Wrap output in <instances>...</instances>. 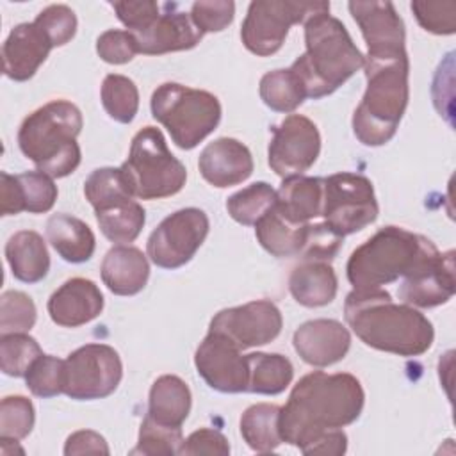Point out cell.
Segmentation results:
<instances>
[{
	"instance_id": "cell-23",
	"label": "cell",
	"mask_w": 456,
	"mask_h": 456,
	"mask_svg": "<svg viewBox=\"0 0 456 456\" xmlns=\"http://www.w3.org/2000/svg\"><path fill=\"white\" fill-rule=\"evenodd\" d=\"M102 281L116 296H134L141 292L150 278L146 255L134 246H114L102 262Z\"/></svg>"
},
{
	"instance_id": "cell-31",
	"label": "cell",
	"mask_w": 456,
	"mask_h": 456,
	"mask_svg": "<svg viewBox=\"0 0 456 456\" xmlns=\"http://www.w3.org/2000/svg\"><path fill=\"white\" fill-rule=\"evenodd\" d=\"M248 362V392L276 395L281 394L294 378L290 360L278 353H249Z\"/></svg>"
},
{
	"instance_id": "cell-37",
	"label": "cell",
	"mask_w": 456,
	"mask_h": 456,
	"mask_svg": "<svg viewBox=\"0 0 456 456\" xmlns=\"http://www.w3.org/2000/svg\"><path fill=\"white\" fill-rule=\"evenodd\" d=\"M183 442L182 428H169L155 422L150 415L144 417L137 445L132 454H144V456H173L178 454L180 445Z\"/></svg>"
},
{
	"instance_id": "cell-20",
	"label": "cell",
	"mask_w": 456,
	"mask_h": 456,
	"mask_svg": "<svg viewBox=\"0 0 456 456\" xmlns=\"http://www.w3.org/2000/svg\"><path fill=\"white\" fill-rule=\"evenodd\" d=\"M198 167L210 185L224 189L248 180L255 164L246 144L233 137H219L203 148Z\"/></svg>"
},
{
	"instance_id": "cell-40",
	"label": "cell",
	"mask_w": 456,
	"mask_h": 456,
	"mask_svg": "<svg viewBox=\"0 0 456 456\" xmlns=\"http://www.w3.org/2000/svg\"><path fill=\"white\" fill-rule=\"evenodd\" d=\"M36 305L21 290H5L0 297V331L27 333L36 324Z\"/></svg>"
},
{
	"instance_id": "cell-35",
	"label": "cell",
	"mask_w": 456,
	"mask_h": 456,
	"mask_svg": "<svg viewBox=\"0 0 456 456\" xmlns=\"http://www.w3.org/2000/svg\"><path fill=\"white\" fill-rule=\"evenodd\" d=\"M276 203V191L267 182H255L226 200L230 217L244 226L256 221Z\"/></svg>"
},
{
	"instance_id": "cell-42",
	"label": "cell",
	"mask_w": 456,
	"mask_h": 456,
	"mask_svg": "<svg viewBox=\"0 0 456 456\" xmlns=\"http://www.w3.org/2000/svg\"><path fill=\"white\" fill-rule=\"evenodd\" d=\"M84 194L93 208L116 200L119 196H132L121 167H98L84 182Z\"/></svg>"
},
{
	"instance_id": "cell-9",
	"label": "cell",
	"mask_w": 456,
	"mask_h": 456,
	"mask_svg": "<svg viewBox=\"0 0 456 456\" xmlns=\"http://www.w3.org/2000/svg\"><path fill=\"white\" fill-rule=\"evenodd\" d=\"M326 11H330V2L255 0L242 21L240 39L251 53L267 57L281 48L292 25Z\"/></svg>"
},
{
	"instance_id": "cell-12",
	"label": "cell",
	"mask_w": 456,
	"mask_h": 456,
	"mask_svg": "<svg viewBox=\"0 0 456 456\" xmlns=\"http://www.w3.org/2000/svg\"><path fill=\"white\" fill-rule=\"evenodd\" d=\"M208 228V217L201 208L187 207L169 214L148 237L150 260L162 269L185 265L205 242Z\"/></svg>"
},
{
	"instance_id": "cell-17",
	"label": "cell",
	"mask_w": 456,
	"mask_h": 456,
	"mask_svg": "<svg viewBox=\"0 0 456 456\" xmlns=\"http://www.w3.org/2000/svg\"><path fill=\"white\" fill-rule=\"evenodd\" d=\"M240 351L226 337L208 331L194 353L196 370L217 392H248V362Z\"/></svg>"
},
{
	"instance_id": "cell-36",
	"label": "cell",
	"mask_w": 456,
	"mask_h": 456,
	"mask_svg": "<svg viewBox=\"0 0 456 456\" xmlns=\"http://www.w3.org/2000/svg\"><path fill=\"white\" fill-rule=\"evenodd\" d=\"M41 354L37 340L27 333H4L0 337V367L5 376H25Z\"/></svg>"
},
{
	"instance_id": "cell-4",
	"label": "cell",
	"mask_w": 456,
	"mask_h": 456,
	"mask_svg": "<svg viewBox=\"0 0 456 456\" xmlns=\"http://www.w3.org/2000/svg\"><path fill=\"white\" fill-rule=\"evenodd\" d=\"M84 125L80 109L68 100H52L28 114L18 130L21 153L52 178L71 175L82 159L77 135Z\"/></svg>"
},
{
	"instance_id": "cell-45",
	"label": "cell",
	"mask_w": 456,
	"mask_h": 456,
	"mask_svg": "<svg viewBox=\"0 0 456 456\" xmlns=\"http://www.w3.org/2000/svg\"><path fill=\"white\" fill-rule=\"evenodd\" d=\"M191 20L201 34L221 32L235 14V4L230 0H198L191 5Z\"/></svg>"
},
{
	"instance_id": "cell-16",
	"label": "cell",
	"mask_w": 456,
	"mask_h": 456,
	"mask_svg": "<svg viewBox=\"0 0 456 456\" xmlns=\"http://www.w3.org/2000/svg\"><path fill=\"white\" fill-rule=\"evenodd\" d=\"M351 16L358 23L367 45L365 61H395L408 57L404 23L392 2H349Z\"/></svg>"
},
{
	"instance_id": "cell-13",
	"label": "cell",
	"mask_w": 456,
	"mask_h": 456,
	"mask_svg": "<svg viewBox=\"0 0 456 456\" xmlns=\"http://www.w3.org/2000/svg\"><path fill=\"white\" fill-rule=\"evenodd\" d=\"M456 290L454 251L440 253L429 240L417 264L403 276L399 299L410 306L433 308L447 303Z\"/></svg>"
},
{
	"instance_id": "cell-11",
	"label": "cell",
	"mask_w": 456,
	"mask_h": 456,
	"mask_svg": "<svg viewBox=\"0 0 456 456\" xmlns=\"http://www.w3.org/2000/svg\"><path fill=\"white\" fill-rule=\"evenodd\" d=\"M123 378L118 351L107 344H86L64 360V394L75 401L110 395Z\"/></svg>"
},
{
	"instance_id": "cell-38",
	"label": "cell",
	"mask_w": 456,
	"mask_h": 456,
	"mask_svg": "<svg viewBox=\"0 0 456 456\" xmlns=\"http://www.w3.org/2000/svg\"><path fill=\"white\" fill-rule=\"evenodd\" d=\"M21 207L28 214H45L52 210L57 200L53 178L43 171H25L16 175Z\"/></svg>"
},
{
	"instance_id": "cell-3",
	"label": "cell",
	"mask_w": 456,
	"mask_h": 456,
	"mask_svg": "<svg viewBox=\"0 0 456 456\" xmlns=\"http://www.w3.org/2000/svg\"><path fill=\"white\" fill-rule=\"evenodd\" d=\"M306 52L290 69L297 77L305 96L319 100L337 91L347 78L363 68V55L353 43L340 20L317 12L305 21Z\"/></svg>"
},
{
	"instance_id": "cell-50",
	"label": "cell",
	"mask_w": 456,
	"mask_h": 456,
	"mask_svg": "<svg viewBox=\"0 0 456 456\" xmlns=\"http://www.w3.org/2000/svg\"><path fill=\"white\" fill-rule=\"evenodd\" d=\"M110 449L105 442V438L91 429H80L68 436L64 444V454L75 456V454H109Z\"/></svg>"
},
{
	"instance_id": "cell-39",
	"label": "cell",
	"mask_w": 456,
	"mask_h": 456,
	"mask_svg": "<svg viewBox=\"0 0 456 456\" xmlns=\"http://www.w3.org/2000/svg\"><path fill=\"white\" fill-rule=\"evenodd\" d=\"M27 388L37 397H55L64 394V360L41 354L25 374Z\"/></svg>"
},
{
	"instance_id": "cell-26",
	"label": "cell",
	"mask_w": 456,
	"mask_h": 456,
	"mask_svg": "<svg viewBox=\"0 0 456 456\" xmlns=\"http://www.w3.org/2000/svg\"><path fill=\"white\" fill-rule=\"evenodd\" d=\"M5 258L12 276L23 283H37L50 271V255L43 237L34 230H20L5 242Z\"/></svg>"
},
{
	"instance_id": "cell-47",
	"label": "cell",
	"mask_w": 456,
	"mask_h": 456,
	"mask_svg": "<svg viewBox=\"0 0 456 456\" xmlns=\"http://www.w3.org/2000/svg\"><path fill=\"white\" fill-rule=\"evenodd\" d=\"M110 5L116 11L119 21L132 34L148 28L157 20L162 9L160 4L151 0H135V2L123 0V2H112Z\"/></svg>"
},
{
	"instance_id": "cell-5",
	"label": "cell",
	"mask_w": 456,
	"mask_h": 456,
	"mask_svg": "<svg viewBox=\"0 0 456 456\" xmlns=\"http://www.w3.org/2000/svg\"><path fill=\"white\" fill-rule=\"evenodd\" d=\"M367 89L353 114V132L365 146L388 142L399 126L410 98V61H365Z\"/></svg>"
},
{
	"instance_id": "cell-32",
	"label": "cell",
	"mask_w": 456,
	"mask_h": 456,
	"mask_svg": "<svg viewBox=\"0 0 456 456\" xmlns=\"http://www.w3.org/2000/svg\"><path fill=\"white\" fill-rule=\"evenodd\" d=\"M280 406L271 403H256L244 410L240 417V435L255 452H271L283 440L278 428Z\"/></svg>"
},
{
	"instance_id": "cell-18",
	"label": "cell",
	"mask_w": 456,
	"mask_h": 456,
	"mask_svg": "<svg viewBox=\"0 0 456 456\" xmlns=\"http://www.w3.org/2000/svg\"><path fill=\"white\" fill-rule=\"evenodd\" d=\"M139 53L162 55L194 48L203 34L192 23L191 14L178 11L176 4H162L157 20L144 30L134 34Z\"/></svg>"
},
{
	"instance_id": "cell-24",
	"label": "cell",
	"mask_w": 456,
	"mask_h": 456,
	"mask_svg": "<svg viewBox=\"0 0 456 456\" xmlns=\"http://www.w3.org/2000/svg\"><path fill=\"white\" fill-rule=\"evenodd\" d=\"M324 180L317 176H289L276 191V210L290 223L306 224L322 212Z\"/></svg>"
},
{
	"instance_id": "cell-1",
	"label": "cell",
	"mask_w": 456,
	"mask_h": 456,
	"mask_svg": "<svg viewBox=\"0 0 456 456\" xmlns=\"http://www.w3.org/2000/svg\"><path fill=\"white\" fill-rule=\"evenodd\" d=\"M363 403L365 392L353 374L314 370L294 385L289 401L280 408L281 440L303 451L324 431L353 424Z\"/></svg>"
},
{
	"instance_id": "cell-8",
	"label": "cell",
	"mask_w": 456,
	"mask_h": 456,
	"mask_svg": "<svg viewBox=\"0 0 456 456\" xmlns=\"http://www.w3.org/2000/svg\"><path fill=\"white\" fill-rule=\"evenodd\" d=\"M121 173L134 198L160 200L180 192L187 180L185 166L169 151L157 126L141 128L130 144Z\"/></svg>"
},
{
	"instance_id": "cell-21",
	"label": "cell",
	"mask_w": 456,
	"mask_h": 456,
	"mask_svg": "<svg viewBox=\"0 0 456 456\" xmlns=\"http://www.w3.org/2000/svg\"><path fill=\"white\" fill-rule=\"evenodd\" d=\"M46 310L57 326L78 328L102 314L103 294L94 281L71 278L50 296Z\"/></svg>"
},
{
	"instance_id": "cell-34",
	"label": "cell",
	"mask_w": 456,
	"mask_h": 456,
	"mask_svg": "<svg viewBox=\"0 0 456 456\" xmlns=\"http://www.w3.org/2000/svg\"><path fill=\"white\" fill-rule=\"evenodd\" d=\"M102 105L118 123H130L139 109V91L132 78L110 73L102 82Z\"/></svg>"
},
{
	"instance_id": "cell-29",
	"label": "cell",
	"mask_w": 456,
	"mask_h": 456,
	"mask_svg": "<svg viewBox=\"0 0 456 456\" xmlns=\"http://www.w3.org/2000/svg\"><path fill=\"white\" fill-rule=\"evenodd\" d=\"M102 233L116 244H128L141 233L146 212L134 196H119L94 208Z\"/></svg>"
},
{
	"instance_id": "cell-43",
	"label": "cell",
	"mask_w": 456,
	"mask_h": 456,
	"mask_svg": "<svg viewBox=\"0 0 456 456\" xmlns=\"http://www.w3.org/2000/svg\"><path fill=\"white\" fill-rule=\"evenodd\" d=\"M410 7L424 30L438 36H449L456 32V2L415 0Z\"/></svg>"
},
{
	"instance_id": "cell-48",
	"label": "cell",
	"mask_w": 456,
	"mask_h": 456,
	"mask_svg": "<svg viewBox=\"0 0 456 456\" xmlns=\"http://www.w3.org/2000/svg\"><path fill=\"white\" fill-rule=\"evenodd\" d=\"M342 239L344 237L333 232L326 223L310 224L305 246L301 249L303 260H331L337 255Z\"/></svg>"
},
{
	"instance_id": "cell-6",
	"label": "cell",
	"mask_w": 456,
	"mask_h": 456,
	"mask_svg": "<svg viewBox=\"0 0 456 456\" xmlns=\"http://www.w3.org/2000/svg\"><path fill=\"white\" fill-rule=\"evenodd\" d=\"M428 237L399 226H385L358 246L346 265L354 289H379L411 271L422 255Z\"/></svg>"
},
{
	"instance_id": "cell-7",
	"label": "cell",
	"mask_w": 456,
	"mask_h": 456,
	"mask_svg": "<svg viewBox=\"0 0 456 456\" xmlns=\"http://www.w3.org/2000/svg\"><path fill=\"white\" fill-rule=\"evenodd\" d=\"M150 105L151 116L167 128L173 142L182 150L196 148L221 121L217 96L176 82L159 86Z\"/></svg>"
},
{
	"instance_id": "cell-33",
	"label": "cell",
	"mask_w": 456,
	"mask_h": 456,
	"mask_svg": "<svg viewBox=\"0 0 456 456\" xmlns=\"http://www.w3.org/2000/svg\"><path fill=\"white\" fill-rule=\"evenodd\" d=\"M260 98L276 112H294L305 100V91L292 69H274L260 78Z\"/></svg>"
},
{
	"instance_id": "cell-15",
	"label": "cell",
	"mask_w": 456,
	"mask_h": 456,
	"mask_svg": "<svg viewBox=\"0 0 456 456\" xmlns=\"http://www.w3.org/2000/svg\"><path fill=\"white\" fill-rule=\"evenodd\" d=\"M281 324L280 308L269 299H256L217 312L210 321L208 331L226 337L239 349H248L274 340L281 331Z\"/></svg>"
},
{
	"instance_id": "cell-2",
	"label": "cell",
	"mask_w": 456,
	"mask_h": 456,
	"mask_svg": "<svg viewBox=\"0 0 456 456\" xmlns=\"http://www.w3.org/2000/svg\"><path fill=\"white\" fill-rule=\"evenodd\" d=\"M344 317L365 346L399 356L424 354L435 338L433 324L424 314L406 303H394L381 287L349 292Z\"/></svg>"
},
{
	"instance_id": "cell-27",
	"label": "cell",
	"mask_w": 456,
	"mask_h": 456,
	"mask_svg": "<svg viewBox=\"0 0 456 456\" xmlns=\"http://www.w3.org/2000/svg\"><path fill=\"white\" fill-rule=\"evenodd\" d=\"M46 239L59 256L69 264L87 262L96 248L93 230L78 217L53 214L46 221Z\"/></svg>"
},
{
	"instance_id": "cell-41",
	"label": "cell",
	"mask_w": 456,
	"mask_h": 456,
	"mask_svg": "<svg viewBox=\"0 0 456 456\" xmlns=\"http://www.w3.org/2000/svg\"><path fill=\"white\" fill-rule=\"evenodd\" d=\"M36 422V411L30 399L23 395H7L0 403V438L21 440Z\"/></svg>"
},
{
	"instance_id": "cell-49",
	"label": "cell",
	"mask_w": 456,
	"mask_h": 456,
	"mask_svg": "<svg viewBox=\"0 0 456 456\" xmlns=\"http://www.w3.org/2000/svg\"><path fill=\"white\" fill-rule=\"evenodd\" d=\"M178 454L196 456V454H216L226 456L230 454V445L226 436L212 428H200L192 431L187 438H183Z\"/></svg>"
},
{
	"instance_id": "cell-10",
	"label": "cell",
	"mask_w": 456,
	"mask_h": 456,
	"mask_svg": "<svg viewBox=\"0 0 456 456\" xmlns=\"http://www.w3.org/2000/svg\"><path fill=\"white\" fill-rule=\"evenodd\" d=\"M324 180V223L340 237L363 230L376 221L379 207L372 182L356 173H335Z\"/></svg>"
},
{
	"instance_id": "cell-30",
	"label": "cell",
	"mask_w": 456,
	"mask_h": 456,
	"mask_svg": "<svg viewBox=\"0 0 456 456\" xmlns=\"http://www.w3.org/2000/svg\"><path fill=\"white\" fill-rule=\"evenodd\" d=\"M308 226L310 223L296 224L287 221L273 205L256 221L255 235L267 253H271L276 258H283L301 253L306 240Z\"/></svg>"
},
{
	"instance_id": "cell-44",
	"label": "cell",
	"mask_w": 456,
	"mask_h": 456,
	"mask_svg": "<svg viewBox=\"0 0 456 456\" xmlns=\"http://www.w3.org/2000/svg\"><path fill=\"white\" fill-rule=\"evenodd\" d=\"M34 23L45 32L53 48L71 41L77 32V16L73 9L64 4H52L45 7L36 16Z\"/></svg>"
},
{
	"instance_id": "cell-22",
	"label": "cell",
	"mask_w": 456,
	"mask_h": 456,
	"mask_svg": "<svg viewBox=\"0 0 456 456\" xmlns=\"http://www.w3.org/2000/svg\"><path fill=\"white\" fill-rule=\"evenodd\" d=\"M52 48L53 45L34 21L16 25L2 45L4 75L16 82L32 78Z\"/></svg>"
},
{
	"instance_id": "cell-25",
	"label": "cell",
	"mask_w": 456,
	"mask_h": 456,
	"mask_svg": "<svg viewBox=\"0 0 456 456\" xmlns=\"http://www.w3.org/2000/svg\"><path fill=\"white\" fill-rule=\"evenodd\" d=\"M337 274L324 260H303L289 276V290L292 297L308 308L331 303L337 296Z\"/></svg>"
},
{
	"instance_id": "cell-52",
	"label": "cell",
	"mask_w": 456,
	"mask_h": 456,
	"mask_svg": "<svg viewBox=\"0 0 456 456\" xmlns=\"http://www.w3.org/2000/svg\"><path fill=\"white\" fill-rule=\"evenodd\" d=\"M23 212L20 200V187L16 175H9L5 171L0 173V214L2 216H16Z\"/></svg>"
},
{
	"instance_id": "cell-46",
	"label": "cell",
	"mask_w": 456,
	"mask_h": 456,
	"mask_svg": "<svg viewBox=\"0 0 456 456\" xmlns=\"http://www.w3.org/2000/svg\"><path fill=\"white\" fill-rule=\"evenodd\" d=\"M96 52L109 64H126L139 53V48L132 32L110 28L98 36Z\"/></svg>"
},
{
	"instance_id": "cell-14",
	"label": "cell",
	"mask_w": 456,
	"mask_h": 456,
	"mask_svg": "<svg viewBox=\"0 0 456 456\" xmlns=\"http://www.w3.org/2000/svg\"><path fill=\"white\" fill-rule=\"evenodd\" d=\"M319 151L321 134L317 125L306 116L290 114L273 128L267 162L278 176H297L314 166Z\"/></svg>"
},
{
	"instance_id": "cell-51",
	"label": "cell",
	"mask_w": 456,
	"mask_h": 456,
	"mask_svg": "<svg viewBox=\"0 0 456 456\" xmlns=\"http://www.w3.org/2000/svg\"><path fill=\"white\" fill-rule=\"evenodd\" d=\"M347 451V436L342 429H330L319 435L312 444H308L303 454H321V456H342Z\"/></svg>"
},
{
	"instance_id": "cell-28",
	"label": "cell",
	"mask_w": 456,
	"mask_h": 456,
	"mask_svg": "<svg viewBox=\"0 0 456 456\" xmlns=\"http://www.w3.org/2000/svg\"><path fill=\"white\" fill-rule=\"evenodd\" d=\"M191 403L192 397L187 383L175 374H164L150 388L146 415L162 426L182 428L191 411Z\"/></svg>"
},
{
	"instance_id": "cell-19",
	"label": "cell",
	"mask_w": 456,
	"mask_h": 456,
	"mask_svg": "<svg viewBox=\"0 0 456 456\" xmlns=\"http://www.w3.org/2000/svg\"><path fill=\"white\" fill-rule=\"evenodd\" d=\"M292 344L305 363L328 367L347 354L351 335L347 328L335 319H312L294 331Z\"/></svg>"
}]
</instances>
